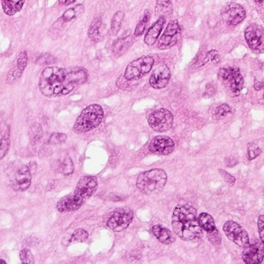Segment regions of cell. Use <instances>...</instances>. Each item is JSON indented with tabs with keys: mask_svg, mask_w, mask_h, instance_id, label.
Here are the masks:
<instances>
[{
	"mask_svg": "<svg viewBox=\"0 0 264 264\" xmlns=\"http://www.w3.org/2000/svg\"><path fill=\"white\" fill-rule=\"evenodd\" d=\"M88 71L81 67L63 69L46 68L39 79V88L47 97L69 95L75 88L87 81Z\"/></svg>",
	"mask_w": 264,
	"mask_h": 264,
	"instance_id": "1",
	"label": "cell"
},
{
	"mask_svg": "<svg viewBox=\"0 0 264 264\" xmlns=\"http://www.w3.org/2000/svg\"><path fill=\"white\" fill-rule=\"evenodd\" d=\"M172 226L175 233L185 241L198 242L203 235L197 211L191 205L176 207L172 216Z\"/></svg>",
	"mask_w": 264,
	"mask_h": 264,
	"instance_id": "2",
	"label": "cell"
},
{
	"mask_svg": "<svg viewBox=\"0 0 264 264\" xmlns=\"http://www.w3.org/2000/svg\"><path fill=\"white\" fill-rule=\"evenodd\" d=\"M97 188L98 181L96 177L93 176L82 177L78 181L73 193L60 200L57 205V210L60 212L76 211L95 194Z\"/></svg>",
	"mask_w": 264,
	"mask_h": 264,
	"instance_id": "3",
	"label": "cell"
},
{
	"mask_svg": "<svg viewBox=\"0 0 264 264\" xmlns=\"http://www.w3.org/2000/svg\"><path fill=\"white\" fill-rule=\"evenodd\" d=\"M167 181L165 171L157 168L141 174L137 177V186L144 194H158L163 190Z\"/></svg>",
	"mask_w": 264,
	"mask_h": 264,
	"instance_id": "4",
	"label": "cell"
},
{
	"mask_svg": "<svg viewBox=\"0 0 264 264\" xmlns=\"http://www.w3.org/2000/svg\"><path fill=\"white\" fill-rule=\"evenodd\" d=\"M103 117L104 112L101 106L97 104L88 106L77 118L73 130L78 134L91 131L101 124Z\"/></svg>",
	"mask_w": 264,
	"mask_h": 264,
	"instance_id": "5",
	"label": "cell"
},
{
	"mask_svg": "<svg viewBox=\"0 0 264 264\" xmlns=\"http://www.w3.org/2000/svg\"><path fill=\"white\" fill-rule=\"evenodd\" d=\"M154 64V59L152 57L142 56L129 63L125 69L124 76L131 82L139 80L150 72Z\"/></svg>",
	"mask_w": 264,
	"mask_h": 264,
	"instance_id": "6",
	"label": "cell"
},
{
	"mask_svg": "<svg viewBox=\"0 0 264 264\" xmlns=\"http://www.w3.org/2000/svg\"><path fill=\"white\" fill-rule=\"evenodd\" d=\"M219 78L229 88L234 95H240L244 86V78L240 69L232 67L222 68L219 71Z\"/></svg>",
	"mask_w": 264,
	"mask_h": 264,
	"instance_id": "7",
	"label": "cell"
},
{
	"mask_svg": "<svg viewBox=\"0 0 264 264\" xmlns=\"http://www.w3.org/2000/svg\"><path fill=\"white\" fill-rule=\"evenodd\" d=\"M174 116L166 108L154 111L148 117V123L155 131L163 133L171 129L173 125Z\"/></svg>",
	"mask_w": 264,
	"mask_h": 264,
	"instance_id": "8",
	"label": "cell"
},
{
	"mask_svg": "<svg viewBox=\"0 0 264 264\" xmlns=\"http://www.w3.org/2000/svg\"><path fill=\"white\" fill-rule=\"evenodd\" d=\"M133 212L129 208H119L112 213L108 220V228L115 232H121L131 223Z\"/></svg>",
	"mask_w": 264,
	"mask_h": 264,
	"instance_id": "9",
	"label": "cell"
},
{
	"mask_svg": "<svg viewBox=\"0 0 264 264\" xmlns=\"http://www.w3.org/2000/svg\"><path fill=\"white\" fill-rule=\"evenodd\" d=\"M181 37V27L177 19L170 21L165 31L158 40V48L160 50H167L177 44Z\"/></svg>",
	"mask_w": 264,
	"mask_h": 264,
	"instance_id": "10",
	"label": "cell"
},
{
	"mask_svg": "<svg viewBox=\"0 0 264 264\" xmlns=\"http://www.w3.org/2000/svg\"><path fill=\"white\" fill-rule=\"evenodd\" d=\"M226 236L234 244L240 247L249 245V238L246 231L240 224L234 221H228L223 226Z\"/></svg>",
	"mask_w": 264,
	"mask_h": 264,
	"instance_id": "11",
	"label": "cell"
},
{
	"mask_svg": "<svg viewBox=\"0 0 264 264\" xmlns=\"http://www.w3.org/2000/svg\"><path fill=\"white\" fill-rule=\"evenodd\" d=\"M221 16L227 24L236 26L245 19L246 10L240 4L231 2L223 7Z\"/></svg>",
	"mask_w": 264,
	"mask_h": 264,
	"instance_id": "12",
	"label": "cell"
},
{
	"mask_svg": "<svg viewBox=\"0 0 264 264\" xmlns=\"http://www.w3.org/2000/svg\"><path fill=\"white\" fill-rule=\"evenodd\" d=\"M149 150L158 155H168L175 150V142L170 137L158 136L150 141Z\"/></svg>",
	"mask_w": 264,
	"mask_h": 264,
	"instance_id": "13",
	"label": "cell"
},
{
	"mask_svg": "<svg viewBox=\"0 0 264 264\" xmlns=\"http://www.w3.org/2000/svg\"><path fill=\"white\" fill-rule=\"evenodd\" d=\"M32 173L28 166L23 165L16 171L12 186L14 190L18 192L27 191L31 185Z\"/></svg>",
	"mask_w": 264,
	"mask_h": 264,
	"instance_id": "14",
	"label": "cell"
},
{
	"mask_svg": "<svg viewBox=\"0 0 264 264\" xmlns=\"http://www.w3.org/2000/svg\"><path fill=\"white\" fill-rule=\"evenodd\" d=\"M264 244L262 241H257L244 247L243 259L247 264H258L264 260Z\"/></svg>",
	"mask_w": 264,
	"mask_h": 264,
	"instance_id": "15",
	"label": "cell"
},
{
	"mask_svg": "<svg viewBox=\"0 0 264 264\" xmlns=\"http://www.w3.org/2000/svg\"><path fill=\"white\" fill-rule=\"evenodd\" d=\"M171 78V70L165 65H159L150 75V85L155 89H161L167 86Z\"/></svg>",
	"mask_w": 264,
	"mask_h": 264,
	"instance_id": "16",
	"label": "cell"
},
{
	"mask_svg": "<svg viewBox=\"0 0 264 264\" xmlns=\"http://www.w3.org/2000/svg\"><path fill=\"white\" fill-rule=\"evenodd\" d=\"M27 62H28V55H27V52L22 51L18 54L15 67H14L7 74L6 83L12 85L18 82L24 72L25 69L27 68Z\"/></svg>",
	"mask_w": 264,
	"mask_h": 264,
	"instance_id": "17",
	"label": "cell"
},
{
	"mask_svg": "<svg viewBox=\"0 0 264 264\" xmlns=\"http://www.w3.org/2000/svg\"><path fill=\"white\" fill-rule=\"evenodd\" d=\"M245 39L247 44H249V48L252 50L261 49L263 44V37H264V31L262 27L258 24L249 25L246 29Z\"/></svg>",
	"mask_w": 264,
	"mask_h": 264,
	"instance_id": "18",
	"label": "cell"
},
{
	"mask_svg": "<svg viewBox=\"0 0 264 264\" xmlns=\"http://www.w3.org/2000/svg\"><path fill=\"white\" fill-rule=\"evenodd\" d=\"M52 167L57 173L70 175L74 171V164L70 157L67 153H61L53 159Z\"/></svg>",
	"mask_w": 264,
	"mask_h": 264,
	"instance_id": "19",
	"label": "cell"
},
{
	"mask_svg": "<svg viewBox=\"0 0 264 264\" xmlns=\"http://www.w3.org/2000/svg\"><path fill=\"white\" fill-rule=\"evenodd\" d=\"M10 146V128L0 116V160L7 154Z\"/></svg>",
	"mask_w": 264,
	"mask_h": 264,
	"instance_id": "20",
	"label": "cell"
},
{
	"mask_svg": "<svg viewBox=\"0 0 264 264\" xmlns=\"http://www.w3.org/2000/svg\"><path fill=\"white\" fill-rule=\"evenodd\" d=\"M164 23H165V18L160 17L159 19L149 28L144 37V42L146 45L153 46L155 44L160 36Z\"/></svg>",
	"mask_w": 264,
	"mask_h": 264,
	"instance_id": "21",
	"label": "cell"
},
{
	"mask_svg": "<svg viewBox=\"0 0 264 264\" xmlns=\"http://www.w3.org/2000/svg\"><path fill=\"white\" fill-rule=\"evenodd\" d=\"M133 42L134 37L130 34L121 36L113 43L112 47V53L116 56L122 55L131 47Z\"/></svg>",
	"mask_w": 264,
	"mask_h": 264,
	"instance_id": "22",
	"label": "cell"
},
{
	"mask_svg": "<svg viewBox=\"0 0 264 264\" xmlns=\"http://www.w3.org/2000/svg\"><path fill=\"white\" fill-rule=\"evenodd\" d=\"M153 233L160 243L166 245L173 244L176 240L175 235L169 229L164 228L160 225H156L153 227Z\"/></svg>",
	"mask_w": 264,
	"mask_h": 264,
	"instance_id": "23",
	"label": "cell"
},
{
	"mask_svg": "<svg viewBox=\"0 0 264 264\" xmlns=\"http://www.w3.org/2000/svg\"><path fill=\"white\" fill-rule=\"evenodd\" d=\"M26 0H2V8L7 16H14L23 9Z\"/></svg>",
	"mask_w": 264,
	"mask_h": 264,
	"instance_id": "24",
	"label": "cell"
},
{
	"mask_svg": "<svg viewBox=\"0 0 264 264\" xmlns=\"http://www.w3.org/2000/svg\"><path fill=\"white\" fill-rule=\"evenodd\" d=\"M85 11V7L82 4H78L76 6L68 9L64 13L61 18H60V20L62 23H68L69 21H71L72 19H76L79 16L83 14Z\"/></svg>",
	"mask_w": 264,
	"mask_h": 264,
	"instance_id": "25",
	"label": "cell"
},
{
	"mask_svg": "<svg viewBox=\"0 0 264 264\" xmlns=\"http://www.w3.org/2000/svg\"><path fill=\"white\" fill-rule=\"evenodd\" d=\"M125 18V14L123 12L117 11L112 17L111 21L110 34L112 36H116L122 27L123 21Z\"/></svg>",
	"mask_w": 264,
	"mask_h": 264,
	"instance_id": "26",
	"label": "cell"
},
{
	"mask_svg": "<svg viewBox=\"0 0 264 264\" xmlns=\"http://www.w3.org/2000/svg\"><path fill=\"white\" fill-rule=\"evenodd\" d=\"M101 26V18H96V19H94L91 22L89 29H88V35L91 40L98 42L100 40V32H99V30H100Z\"/></svg>",
	"mask_w": 264,
	"mask_h": 264,
	"instance_id": "27",
	"label": "cell"
},
{
	"mask_svg": "<svg viewBox=\"0 0 264 264\" xmlns=\"http://www.w3.org/2000/svg\"><path fill=\"white\" fill-rule=\"evenodd\" d=\"M198 218L200 226L202 227V229H205L206 232H209V231H211V230L216 228L214 219L208 213H201Z\"/></svg>",
	"mask_w": 264,
	"mask_h": 264,
	"instance_id": "28",
	"label": "cell"
},
{
	"mask_svg": "<svg viewBox=\"0 0 264 264\" xmlns=\"http://www.w3.org/2000/svg\"><path fill=\"white\" fill-rule=\"evenodd\" d=\"M171 11V0H157L155 13L157 15L163 17Z\"/></svg>",
	"mask_w": 264,
	"mask_h": 264,
	"instance_id": "29",
	"label": "cell"
},
{
	"mask_svg": "<svg viewBox=\"0 0 264 264\" xmlns=\"http://www.w3.org/2000/svg\"><path fill=\"white\" fill-rule=\"evenodd\" d=\"M43 136V129L40 124L35 123L32 124L29 129V137L32 142H36L40 141Z\"/></svg>",
	"mask_w": 264,
	"mask_h": 264,
	"instance_id": "30",
	"label": "cell"
},
{
	"mask_svg": "<svg viewBox=\"0 0 264 264\" xmlns=\"http://www.w3.org/2000/svg\"><path fill=\"white\" fill-rule=\"evenodd\" d=\"M150 19V13L148 10H146L145 12L144 15L142 17V19H141L138 24L136 27L135 31H134V36H141L143 35L144 33L145 29H146V25L148 24L149 21Z\"/></svg>",
	"mask_w": 264,
	"mask_h": 264,
	"instance_id": "31",
	"label": "cell"
},
{
	"mask_svg": "<svg viewBox=\"0 0 264 264\" xmlns=\"http://www.w3.org/2000/svg\"><path fill=\"white\" fill-rule=\"evenodd\" d=\"M88 233L83 229H78L74 231L72 236L69 239V244H75V243H83L87 240Z\"/></svg>",
	"mask_w": 264,
	"mask_h": 264,
	"instance_id": "32",
	"label": "cell"
},
{
	"mask_svg": "<svg viewBox=\"0 0 264 264\" xmlns=\"http://www.w3.org/2000/svg\"><path fill=\"white\" fill-rule=\"evenodd\" d=\"M231 112V107L228 104H222L215 108L214 112V118L216 120H220L225 118Z\"/></svg>",
	"mask_w": 264,
	"mask_h": 264,
	"instance_id": "33",
	"label": "cell"
},
{
	"mask_svg": "<svg viewBox=\"0 0 264 264\" xmlns=\"http://www.w3.org/2000/svg\"><path fill=\"white\" fill-rule=\"evenodd\" d=\"M19 258L22 264H34L35 263V257L28 249H23L20 251Z\"/></svg>",
	"mask_w": 264,
	"mask_h": 264,
	"instance_id": "34",
	"label": "cell"
},
{
	"mask_svg": "<svg viewBox=\"0 0 264 264\" xmlns=\"http://www.w3.org/2000/svg\"><path fill=\"white\" fill-rule=\"evenodd\" d=\"M207 236L209 242L212 245H219L221 242H222V236H221V234L219 233V230L217 229L216 228L207 232Z\"/></svg>",
	"mask_w": 264,
	"mask_h": 264,
	"instance_id": "35",
	"label": "cell"
},
{
	"mask_svg": "<svg viewBox=\"0 0 264 264\" xmlns=\"http://www.w3.org/2000/svg\"><path fill=\"white\" fill-rule=\"evenodd\" d=\"M247 152H248L249 160H254L255 158H257L261 154V150L257 144L250 142L248 144Z\"/></svg>",
	"mask_w": 264,
	"mask_h": 264,
	"instance_id": "36",
	"label": "cell"
},
{
	"mask_svg": "<svg viewBox=\"0 0 264 264\" xmlns=\"http://www.w3.org/2000/svg\"><path fill=\"white\" fill-rule=\"evenodd\" d=\"M67 139V136L65 133H53L51 136L49 140V142L51 144L57 145L61 144L65 142Z\"/></svg>",
	"mask_w": 264,
	"mask_h": 264,
	"instance_id": "37",
	"label": "cell"
},
{
	"mask_svg": "<svg viewBox=\"0 0 264 264\" xmlns=\"http://www.w3.org/2000/svg\"><path fill=\"white\" fill-rule=\"evenodd\" d=\"M208 62L209 61H208L207 57H206V53L202 52L198 54V57H196L195 61L193 63V68H195V69L200 68V67L205 65V64H207Z\"/></svg>",
	"mask_w": 264,
	"mask_h": 264,
	"instance_id": "38",
	"label": "cell"
},
{
	"mask_svg": "<svg viewBox=\"0 0 264 264\" xmlns=\"http://www.w3.org/2000/svg\"><path fill=\"white\" fill-rule=\"evenodd\" d=\"M130 82L131 81H129L127 78H125L123 74V75L119 77L118 79L116 81V85L120 89L128 90L130 88Z\"/></svg>",
	"mask_w": 264,
	"mask_h": 264,
	"instance_id": "39",
	"label": "cell"
},
{
	"mask_svg": "<svg viewBox=\"0 0 264 264\" xmlns=\"http://www.w3.org/2000/svg\"><path fill=\"white\" fill-rule=\"evenodd\" d=\"M206 57H207L208 61L218 64L220 61V56L216 50H211V52H209L206 53Z\"/></svg>",
	"mask_w": 264,
	"mask_h": 264,
	"instance_id": "40",
	"label": "cell"
},
{
	"mask_svg": "<svg viewBox=\"0 0 264 264\" xmlns=\"http://www.w3.org/2000/svg\"><path fill=\"white\" fill-rule=\"evenodd\" d=\"M219 173L223 176L225 181L228 183L229 184H230V185H233V184H235V182H236V178H235L232 175L227 173L226 171L219 169Z\"/></svg>",
	"mask_w": 264,
	"mask_h": 264,
	"instance_id": "41",
	"label": "cell"
},
{
	"mask_svg": "<svg viewBox=\"0 0 264 264\" xmlns=\"http://www.w3.org/2000/svg\"><path fill=\"white\" fill-rule=\"evenodd\" d=\"M264 215H261L259 217L258 219V229L259 233H260V236H261V241L264 243Z\"/></svg>",
	"mask_w": 264,
	"mask_h": 264,
	"instance_id": "42",
	"label": "cell"
},
{
	"mask_svg": "<svg viewBox=\"0 0 264 264\" xmlns=\"http://www.w3.org/2000/svg\"><path fill=\"white\" fill-rule=\"evenodd\" d=\"M237 159L234 157H227L225 159V163H226V167H232L234 166H236L237 164Z\"/></svg>",
	"mask_w": 264,
	"mask_h": 264,
	"instance_id": "43",
	"label": "cell"
},
{
	"mask_svg": "<svg viewBox=\"0 0 264 264\" xmlns=\"http://www.w3.org/2000/svg\"><path fill=\"white\" fill-rule=\"evenodd\" d=\"M77 0H58V3L60 6H68L74 3Z\"/></svg>",
	"mask_w": 264,
	"mask_h": 264,
	"instance_id": "44",
	"label": "cell"
},
{
	"mask_svg": "<svg viewBox=\"0 0 264 264\" xmlns=\"http://www.w3.org/2000/svg\"><path fill=\"white\" fill-rule=\"evenodd\" d=\"M214 93H215V88H214V87H213L212 86H211V85H210V87H209V86H208L207 88H206L205 95H209V97H210V96H211Z\"/></svg>",
	"mask_w": 264,
	"mask_h": 264,
	"instance_id": "45",
	"label": "cell"
},
{
	"mask_svg": "<svg viewBox=\"0 0 264 264\" xmlns=\"http://www.w3.org/2000/svg\"><path fill=\"white\" fill-rule=\"evenodd\" d=\"M254 88L255 89L257 90V91L261 90L263 88V82L261 83V82L256 81L254 83Z\"/></svg>",
	"mask_w": 264,
	"mask_h": 264,
	"instance_id": "46",
	"label": "cell"
},
{
	"mask_svg": "<svg viewBox=\"0 0 264 264\" xmlns=\"http://www.w3.org/2000/svg\"><path fill=\"white\" fill-rule=\"evenodd\" d=\"M255 2H258V3H262L264 2V0H255Z\"/></svg>",
	"mask_w": 264,
	"mask_h": 264,
	"instance_id": "47",
	"label": "cell"
},
{
	"mask_svg": "<svg viewBox=\"0 0 264 264\" xmlns=\"http://www.w3.org/2000/svg\"><path fill=\"white\" fill-rule=\"evenodd\" d=\"M6 264V261H3V260H0V264Z\"/></svg>",
	"mask_w": 264,
	"mask_h": 264,
	"instance_id": "48",
	"label": "cell"
}]
</instances>
